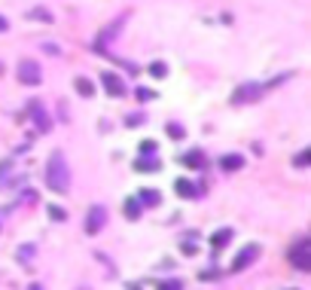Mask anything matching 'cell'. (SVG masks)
<instances>
[{
    "label": "cell",
    "mask_w": 311,
    "mask_h": 290,
    "mask_svg": "<svg viewBox=\"0 0 311 290\" xmlns=\"http://www.w3.org/2000/svg\"><path fill=\"white\" fill-rule=\"evenodd\" d=\"M46 187L52 193H67V187H70V168H67V159L61 150H52V156L46 162Z\"/></svg>",
    "instance_id": "1"
},
{
    "label": "cell",
    "mask_w": 311,
    "mask_h": 290,
    "mask_svg": "<svg viewBox=\"0 0 311 290\" xmlns=\"http://www.w3.org/2000/svg\"><path fill=\"white\" fill-rule=\"evenodd\" d=\"M287 260L296 266L299 272H311V242L308 239H302V242H296L290 247V253H287Z\"/></svg>",
    "instance_id": "2"
},
{
    "label": "cell",
    "mask_w": 311,
    "mask_h": 290,
    "mask_svg": "<svg viewBox=\"0 0 311 290\" xmlns=\"http://www.w3.org/2000/svg\"><path fill=\"white\" fill-rule=\"evenodd\" d=\"M18 83H25V86H37L43 80V74H40V64L37 61H31V58H25V61H18Z\"/></svg>",
    "instance_id": "3"
},
{
    "label": "cell",
    "mask_w": 311,
    "mask_h": 290,
    "mask_svg": "<svg viewBox=\"0 0 311 290\" xmlns=\"http://www.w3.org/2000/svg\"><path fill=\"white\" fill-rule=\"evenodd\" d=\"M263 92H266L263 86H256V83H244V86H238L235 92H232V101H235V104H250V101L260 98Z\"/></svg>",
    "instance_id": "4"
},
{
    "label": "cell",
    "mask_w": 311,
    "mask_h": 290,
    "mask_svg": "<svg viewBox=\"0 0 311 290\" xmlns=\"http://www.w3.org/2000/svg\"><path fill=\"white\" fill-rule=\"evenodd\" d=\"M256 257H260V244H247V247H241V253H238V257L232 260L229 269H232V272H244Z\"/></svg>",
    "instance_id": "5"
},
{
    "label": "cell",
    "mask_w": 311,
    "mask_h": 290,
    "mask_svg": "<svg viewBox=\"0 0 311 290\" xmlns=\"http://www.w3.org/2000/svg\"><path fill=\"white\" fill-rule=\"evenodd\" d=\"M104 220H107V211H104L101 205H95V208H89V214H86V232H89V235H95V232H101Z\"/></svg>",
    "instance_id": "6"
},
{
    "label": "cell",
    "mask_w": 311,
    "mask_h": 290,
    "mask_svg": "<svg viewBox=\"0 0 311 290\" xmlns=\"http://www.w3.org/2000/svg\"><path fill=\"white\" fill-rule=\"evenodd\" d=\"M101 80H104V89H107L110 95H116V98L125 95V83H122V77H116V74H104Z\"/></svg>",
    "instance_id": "7"
},
{
    "label": "cell",
    "mask_w": 311,
    "mask_h": 290,
    "mask_svg": "<svg viewBox=\"0 0 311 290\" xmlns=\"http://www.w3.org/2000/svg\"><path fill=\"white\" fill-rule=\"evenodd\" d=\"M73 86H77V92H80L83 98H91V95H95V83L86 80V77H77V80H73Z\"/></svg>",
    "instance_id": "8"
},
{
    "label": "cell",
    "mask_w": 311,
    "mask_h": 290,
    "mask_svg": "<svg viewBox=\"0 0 311 290\" xmlns=\"http://www.w3.org/2000/svg\"><path fill=\"white\" fill-rule=\"evenodd\" d=\"M174 190H177V195H183V198H195V195H198L195 184H189V180H177Z\"/></svg>",
    "instance_id": "9"
},
{
    "label": "cell",
    "mask_w": 311,
    "mask_h": 290,
    "mask_svg": "<svg viewBox=\"0 0 311 290\" xmlns=\"http://www.w3.org/2000/svg\"><path fill=\"white\" fill-rule=\"evenodd\" d=\"M31 113H34V119H37V129H40V132H49V116L40 110V107L31 104Z\"/></svg>",
    "instance_id": "10"
},
{
    "label": "cell",
    "mask_w": 311,
    "mask_h": 290,
    "mask_svg": "<svg viewBox=\"0 0 311 290\" xmlns=\"http://www.w3.org/2000/svg\"><path fill=\"white\" fill-rule=\"evenodd\" d=\"M125 217H128V220H137V217H140V202H137V195H134V198H125Z\"/></svg>",
    "instance_id": "11"
},
{
    "label": "cell",
    "mask_w": 311,
    "mask_h": 290,
    "mask_svg": "<svg viewBox=\"0 0 311 290\" xmlns=\"http://www.w3.org/2000/svg\"><path fill=\"white\" fill-rule=\"evenodd\" d=\"M159 198H162V195H159L156 190H143V193L137 195V202H143L146 208H156V205H159Z\"/></svg>",
    "instance_id": "12"
},
{
    "label": "cell",
    "mask_w": 311,
    "mask_h": 290,
    "mask_svg": "<svg viewBox=\"0 0 311 290\" xmlns=\"http://www.w3.org/2000/svg\"><path fill=\"white\" fill-rule=\"evenodd\" d=\"M183 165L201 168V165H205V156H201V150H192V153H186V156H183Z\"/></svg>",
    "instance_id": "13"
},
{
    "label": "cell",
    "mask_w": 311,
    "mask_h": 290,
    "mask_svg": "<svg viewBox=\"0 0 311 290\" xmlns=\"http://www.w3.org/2000/svg\"><path fill=\"white\" fill-rule=\"evenodd\" d=\"M220 165H223L226 171H238V168L244 165V159H241V156H223V162H220Z\"/></svg>",
    "instance_id": "14"
},
{
    "label": "cell",
    "mask_w": 311,
    "mask_h": 290,
    "mask_svg": "<svg viewBox=\"0 0 311 290\" xmlns=\"http://www.w3.org/2000/svg\"><path fill=\"white\" fill-rule=\"evenodd\" d=\"M229 239H232V229H220V232L214 235V239H211V244H214V247L220 250V247H223V244H226Z\"/></svg>",
    "instance_id": "15"
},
{
    "label": "cell",
    "mask_w": 311,
    "mask_h": 290,
    "mask_svg": "<svg viewBox=\"0 0 311 290\" xmlns=\"http://www.w3.org/2000/svg\"><path fill=\"white\" fill-rule=\"evenodd\" d=\"M9 174H12V165L9 162H0V190L9 187Z\"/></svg>",
    "instance_id": "16"
},
{
    "label": "cell",
    "mask_w": 311,
    "mask_h": 290,
    "mask_svg": "<svg viewBox=\"0 0 311 290\" xmlns=\"http://www.w3.org/2000/svg\"><path fill=\"white\" fill-rule=\"evenodd\" d=\"M134 168H137V171H156V168H159V162L146 156V159H137V162H134Z\"/></svg>",
    "instance_id": "17"
},
{
    "label": "cell",
    "mask_w": 311,
    "mask_h": 290,
    "mask_svg": "<svg viewBox=\"0 0 311 290\" xmlns=\"http://www.w3.org/2000/svg\"><path fill=\"white\" fill-rule=\"evenodd\" d=\"M150 74H153L156 80H165V77H168V67H165L162 61H153V64H150Z\"/></svg>",
    "instance_id": "18"
},
{
    "label": "cell",
    "mask_w": 311,
    "mask_h": 290,
    "mask_svg": "<svg viewBox=\"0 0 311 290\" xmlns=\"http://www.w3.org/2000/svg\"><path fill=\"white\" fill-rule=\"evenodd\" d=\"M308 162H311V150H302V153H299L296 159H293V165H296V168H305Z\"/></svg>",
    "instance_id": "19"
},
{
    "label": "cell",
    "mask_w": 311,
    "mask_h": 290,
    "mask_svg": "<svg viewBox=\"0 0 311 290\" xmlns=\"http://www.w3.org/2000/svg\"><path fill=\"white\" fill-rule=\"evenodd\" d=\"M140 156H156V141H143L140 144Z\"/></svg>",
    "instance_id": "20"
},
{
    "label": "cell",
    "mask_w": 311,
    "mask_h": 290,
    "mask_svg": "<svg viewBox=\"0 0 311 290\" xmlns=\"http://www.w3.org/2000/svg\"><path fill=\"white\" fill-rule=\"evenodd\" d=\"M46 211H49V217H52V220H58V223H61V220H67V214H64L61 208H55V205H49Z\"/></svg>",
    "instance_id": "21"
},
{
    "label": "cell",
    "mask_w": 311,
    "mask_h": 290,
    "mask_svg": "<svg viewBox=\"0 0 311 290\" xmlns=\"http://www.w3.org/2000/svg\"><path fill=\"white\" fill-rule=\"evenodd\" d=\"M168 135H171V138H183V129H180L177 122H171V125H168Z\"/></svg>",
    "instance_id": "22"
},
{
    "label": "cell",
    "mask_w": 311,
    "mask_h": 290,
    "mask_svg": "<svg viewBox=\"0 0 311 290\" xmlns=\"http://www.w3.org/2000/svg\"><path fill=\"white\" fill-rule=\"evenodd\" d=\"M159 290H180V281H162Z\"/></svg>",
    "instance_id": "23"
},
{
    "label": "cell",
    "mask_w": 311,
    "mask_h": 290,
    "mask_svg": "<svg viewBox=\"0 0 311 290\" xmlns=\"http://www.w3.org/2000/svg\"><path fill=\"white\" fill-rule=\"evenodd\" d=\"M31 15H34V19H43V22H49V12H46V9H31Z\"/></svg>",
    "instance_id": "24"
},
{
    "label": "cell",
    "mask_w": 311,
    "mask_h": 290,
    "mask_svg": "<svg viewBox=\"0 0 311 290\" xmlns=\"http://www.w3.org/2000/svg\"><path fill=\"white\" fill-rule=\"evenodd\" d=\"M183 253H186V257H192V253H195V244L192 242H183V247H180Z\"/></svg>",
    "instance_id": "25"
},
{
    "label": "cell",
    "mask_w": 311,
    "mask_h": 290,
    "mask_svg": "<svg viewBox=\"0 0 311 290\" xmlns=\"http://www.w3.org/2000/svg\"><path fill=\"white\" fill-rule=\"evenodd\" d=\"M43 49H46V52H49V55H58V46H55V43H46V46H43Z\"/></svg>",
    "instance_id": "26"
},
{
    "label": "cell",
    "mask_w": 311,
    "mask_h": 290,
    "mask_svg": "<svg viewBox=\"0 0 311 290\" xmlns=\"http://www.w3.org/2000/svg\"><path fill=\"white\" fill-rule=\"evenodd\" d=\"M0 31H6V19H3V15H0Z\"/></svg>",
    "instance_id": "27"
},
{
    "label": "cell",
    "mask_w": 311,
    "mask_h": 290,
    "mask_svg": "<svg viewBox=\"0 0 311 290\" xmlns=\"http://www.w3.org/2000/svg\"><path fill=\"white\" fill-rule=\"evenodd\" d=\"M128 290H137V287H128Z\"/></svg>",
    "instance_id": "28"
}]
</instances>
